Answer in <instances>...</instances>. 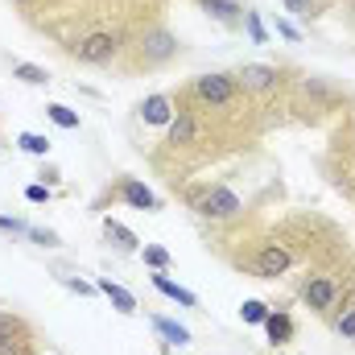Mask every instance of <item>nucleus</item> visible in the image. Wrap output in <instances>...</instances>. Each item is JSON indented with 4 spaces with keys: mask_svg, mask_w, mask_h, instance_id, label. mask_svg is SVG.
Segmentation results:
<instances>
[{
    "mask_svg": "<svg viewBox=\"0 0 355 355\" xmlns=\"http://www.w3.org/2000/svg\"><path fill=\"white\" fill-rule=\"evenodd\" d=\"M116 50H120V37L116 33H87L79 46H75V58L79 62H87V67H103V62H112L116 58Z\"/></svg>",
    "mask_w": 355,
    "mask_h": 355,
    "instance_id": "1",
    "label": "nucleus"
},
{
    "mask_svg": "<svg viewBox=\"0 0 355 355\" xmlns=\"http://www.w3.org/2000/svg\"><path fill=\"white\" fill-rule=\"evenodd\" d=\"M194 207H198V215H207V219H232V215H240V198H236L227 186H211Z\"/></svg>",
    "mask_w": 355,
    "mask_h": 355,
    "instance_id": "2",
    "label": "nucleus"
},
{
    "mask_svg": "<svg viewBox=\"0 0 355 355\" xmlns=\"http://www.w3.org/2000/svg\"><path fill=\"white\" fill-rule=\"evenodd\" d=\"M194 95H198L202 103L227 107V103L236 99V79H227V75H198V79H194Z\"/></svg>",
    "mask_w": 355,
    "mask_h": 355,
    "instance_id": "3",
    "label": "nucleus"
},
{
    "mask_svg": "<svg viewBox=\"0 0 355 355\" xmlns=\"http://www.w3.org/2000/svg\"><path fill=\"white\" fill-rule=\"evenodd\" d=\"M302 302H306L310 310H331V306L339 302V285H335L331 277H310V281L302 285Z\"/></svg>",
    "mask_w": 355,
    "mask_h": 355,
    "instance_id": "4",
    "label": "nucleus"
},
{
    "mask_svg": "<svg viewBox=\"0 0 355 355\" xmlns=\"http://www.w3.org/2000/svg\"><path fill=\"white\" fill-rule=\"evenodd\" d=\"M141 54H145V62H170L178 54V37L170 29H149L141 42Z\"/></svg>",
    "mask_w": 355,
    "mask_h": 355,
    "instance_id": "5",
    "label": "nucleus"
},
{
    "mask_svg": "<svg viewBox=\"0 0 355 355\" xmlns=\"http://www.w3.org/2000/svg\"><path fill=\"white\" fill-rule=\"evenodd\" d=\"M289 265H293V257L281 248V244H268V248H261V257H257V277H265V281H272V277H281V272H289Z\"/></svg>",
    "mask_w": 355,
    "mask_h": 355,
    "instance_id": "6",
    "label": "nucleus"
},
{
    "mask_svg": "<svg viewBox=\"0 0 355 355\" xmlns=\"http://www.w3.org/2000/svg\"><path fill=\"white\" fill-rule=\"evenodd\" d=\"M120 198H124L128 207H137V211H157V207H162V198H157L145 182H137V178H124V182H120Z\"/></svg>",
    "mask_w": 355,
    "mask_h": 355,
    "instance_id": "7",
    "label": "nucleus"
},
{
    "mask_svg": "<svg viewBox=\"0 0 355 355\" xmlns=\"http://www.w3.org/2000/svg\"><path fill=\"white\" fill-rule=\"evenodd\" d=\"M236 83H244L248 91H268L277 87V67H265V62H248L244 71H240V79Z\"/></svg>",
    "mask_w": 355,
    "mask_h": 355,
    "instance_id": "8",
    "label": "nucleus"
},
{
    "mask_svg": "<svg viewBox=\"0 0 355 355\" xmlns=\"http://www.w3.org/2000/svg\"><path fill=\"white\" fill-rule=\"evenodd\" d=\"M141 120L153 124V128L170 124V120H174V103H170V95H149V99L141 103Z\"/></svg>",
    "mask_w": 355,
    "mask_h": 355,
    "instance_id": "9",
    "label": "nucleus"
},
{
    "mask_svg": "<svg viewBox=\"0 0 355 355\" xmlns=\"http://www.w3.org/2000/svg\"><path fill=\"white\" fill-rule=\"evenodd\" d=\"M95 289H99V293H103V297H107V302L120 310V314H137V297H132V293H128L120 281H112V277H99V285H95Z\"/></svg>",
    "mask_w": 355,
    "mask_h": 355,
    "instance_id": "10",
    "label": "nucleus"
},
{
    "mask_svg": "<svg viewBox=\"0 0 355 355\" xmlns=\"http://www.w3.org/2000/svg\"><path fill=\"white\" fill-rule=\"evenodd\" d=\"M153 285H157V289H162V293H166L170 302L186 306V310H194V306H198V297H194L190 289H182V285H178L174 277H166V272H153Z\"/></svg>",
    "mask_w": 355,
    "mask_h": 355,
    "instance_id": "11",
    "label": "nucleus"
},
{
    "mask_svg": "<svg viewBox=\"0 0 355 355\" xmlns=\"http://www.w3.org/2000/svg\"><path fill=\"white\" fill-rule=\"evenodd\" d=\"M194 137H198L194 120H190L186 112H174V120H170V145H190Z\"/></svg>",
    "mask_w": 355,
    "mask_h": 355,
    "instance_id": "12",
    "label": "nucleus"
},
{
    "mask_svg": "<svg viewBox=\"0 0 355 355\" xmlns=\"http://www.w3.org/2000/svg\"><path fill=\"white\" fill-rule=\"evenodd\" d=\"M265 331H268V339H272V343H285V339L293 335V322H289V314H281V310L272 314V310H268V318H265Z\"/></svg>",
    "mask_w": 355,
    "mask_h": 355,
    "instance_id": "13",
    "label": "nucleus"
},
{
    "mask_svg": "<svg viewBox=\"0 0 355 355\" xmlns=\"http://www.w3.org/2000/svg\"><path fill=\"white\" fill-rule=\"evenodd\" d=\"M103 232H107V240H112L116 248H124V252H132V248H137V236H132L124 223H116V219H103Z\"/></svg>",
    "mask_w": 355,
    "mask_h": 355,
    "instance_id": "14",
    "label": "nucleus"
},
{
    "mask_svg": "<svg viewBox=\"0 0 355 355\" xmlns=\"http://www.w3.org/2000/svg\"><path fill=\"white\" fill-rule=\"evenodd\" d=\"M153 327H157V335L166 339V343H190V331L186 327H178V322H170V318H153Z\"/></svg>",
    "mask_w": 355,
    "mask_h": 355,
    "instance_id": "15",
    "label": "nucleus"
},
{
    "mask_svg": "<svg viewBox=\"0 0 355 355\" xmlns=\"http://www.w3.org/2000/svg\"><path fill=\"white\" fill-rule=\"evenodd\" d=\"M46 116H50L58 128H67V132H71V128H79V112H71L67 103H46Z\"/></svg>",
    "mask_w": 355,
    "mask_h": 355,
    "instance_id": "16",
    "label": "nucleus"
},
{
    "mask_svg": "<svg viewBox=\"0 0 355 355\" xmlns=\"http://www.w3.org/2000/svg\"><path fill=\"white\" fill-rule=\"evenodd\" d=\"M17 145H21L29 157H46V153H50V137H42V132H21Z\"/></svg>",
    "mask_w": 355,
    "mask_h": 355,
    "instance_id": "17",
    "label": "nucleus"
},
{
    "mask_svg": "<svg viewBox=\"0 0 355 355\" xmlns=\"http://www.w3.org/2000/svg\"><path fill=\"white\" fill-rule=\"evenodd\" d=\"M12 75H17L21 83H29V87H42V83H50V75H46L42 67H33V62H17V67H12Z\"/></svg>",
    "mask_w": 355,
    "mask_h": 355,
    "instance_id": "18",
    "label": "nucleus"
},
{
    "mask_svg": "<svg viewBox=\"0 0 355 355\" xmlns=\"http://www.w3.org/2000/svg\"><path fill=\"white\" fill-rule=\"evenodd\" d=\"M215 21H236V12H240V4L236 0H198Z\"/></svg>",
    "mask_w": 355,
    "mask_h": 355,
    "instance_id": "19",
    "label": "nucleus"
},
{
    "mask_svg": "<svg viewBox=\"0 0 355 355\" xmlns=\"http://www.w3.org/2000/svg\"><path fill=\"white\" fill-rule=\"evenodd\" d=\"M141 257H145V265L153 268V272H166V268H170V252H166L162 244H145Z\"/></svg>",
    "mask_w": 355,
    "mask_h": 355,
    "instance_id": "20",
    "label": "nucleus"
},
{
    "mask_svg": "<svg viewBox=\"0 0 355 355\" xmlns=\"http://www.w3.org/2000/svg\"><path fill=\"white\" fill-rule=\"evenodd\" d=\"M240 318H244L248 327H265L268 306H265V302H244V306H240Z\"/></svg>",
    "mask_w": 355,
    "mask_h": 355,
    "instance_id": "21",
    "label": "nucleus"
},
{
    "mask_svg": "<svg viewBox=\"0 0 355 355\" xmlns=\"http://www.w3.org/2000/svg\"><path fill=\"white\" fill-rule=\"evenodd\" d=\"M285 8H289L293 17H306V21H310V17L318 12V0H285Z\"/></svg>",
    "mask_w": 355,
    "mask_h": 355,
    "instance_id": "22",
    "label": "nucleus"
},
{
    "mask_svg": "<svg viewBox=\"0 0 355 355\" xmlns=\"http://www.w3.org/2000/svg\"><path fill=\"white\" fill-rule=\"evenodd\" d=\"M21 335V322L12 318V314H0V343H8V339H17Z\"/></svg>",
    "mask_w": 355,
    "mask_h": 355,
    "instance_id": "23",
    "label": "nucleus"
},
{
    "mask_svg": "<svg viewBox=\"0 0 355 355\" xmlns=\"http://www.w3.org/2000/svg\"><path fill=\"white\" fill-rule=\"evenodd\" d=\"M335 331H339L343 339H355V306H352V310H343V314H339V322H335Z\"/></svg>",
    "mask_w": 355,
    "mask_h": 355,
    "instance_id": "24",
    "label": "nucleus"
},
{
    "mask_svg": "<svg viewBox=\"0 0 355 355\" xmlns=\"http://www.w3.org/2000/svg\"><path fill=\"white\" fill-rule=\"evenodd\" d=\"M244 25H248V37H252V42H265V25H261L257 12H244Z\"/></svg>",
    "mask_w": 355,
    "mask_h": 355,
    "instance_id": "25",
    "label": "nucleus"
},
{
    "mask_svg": "<svg viewBox=\"0 0 355 355\" xmlns=\"http://www.w3.org/2000/svg\"><path fill=\"white\" fill-rule=\"evenodd\" d=\"M25 198H29V202H46V198H50V190H46L42 182H33V186H25Z\"/></svg>",
    "mask_w": 355,
    "mask_h": 355,
    "instance_id": "26",
    "label": "nucleus"
},
{
    "mask_svg": "<svg viewBox=\"0 0 355 355\" xmlns=\"http://www.w3.org/2000/svg\"><path fill=\"white\" fill-rule=\"evenodd\" d=\"M29 236H33L37 244H46V248H54V244H58V236H54V232H42V227H29Z\"/></svg>",
    "mask_w": 355,
    "mask_h": 355,
    "instance_id": "27",
    "label": "nucleus"
},
{
    "mask_svg": "<svg viewBox=\"0 0 355 355\" xmlns=\"http://www.w3.org/2000/svg\"><path fill=\"white\" fill-rule=\"evenodd\" d=\"M0 227H4V232H29V227H25L21 219H12V215H0Z\"/></svg>",
    "mask_w": 355,
    "mask_h": 355,
    "instance_id": "28",
    "label": "nucleus"
},
{
    "mask_svg": "<svg viewBox=\"0 0 355 355\" xmlns=\"http://www.w3.org/2000/svg\"><path fill=\"white\" fill-rule=\"evenodd\" d=\"M0 355H25V343L21 339H8V343H0Z\"/></svg>",
    "mask_w": 355,
    "mask_h": 355,
    "instance_id": "29",
    "label": "nucleus"
},
{
    "mask_svg": "<svg viewBox=\"0 0 355 355\" xmlns=\"http://www.w3.org/2000/svg\"><path fill=\"white\" fill-rule=\"evenodd\" d=\"M277 33H281V37H285V42H297V29H293V25H289V21H277Z\"/></svg>",
    "mask_w": 355,
    "mask_h": 355,
    "instance_id": "30",
    "label": "nucleus"
},
{
    "mask_svg": "<svg viewBox=\"0 0 355 355\" xmlns=\"http://www.w3.org/2000/svg\"><path fill=\"white\" fill-rule=\"evenodd\" d=\"M67 289H75V293H83V297H87V293H95L87 281H75V277H67Z\"/></svg>",
    "mask_w": 355,
    "mask_h": 355,
    "instance_id": "31",
    "label": "nucleus"
}]
</instances>
